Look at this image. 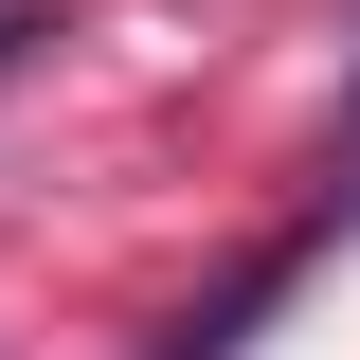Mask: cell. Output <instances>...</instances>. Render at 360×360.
<instances>
[{
	"label": "cell",
	"instance_id": "6da1fadb",
	"mask_svg": "<svg viewBox=\"0 0 360 360\" xmlns=\"http://www.w3.org/2000/svg\"><path fill=\"white\" fill-rule=\"evenodd\" d=\"M324 198H360V108H342V180H324Z\"/></svg>",
	"mask_w": 360,
	"mask_h": 360
}]
</instances>
